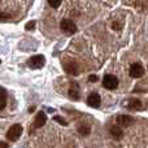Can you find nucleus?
Listing matches in <instances>:
<instances>
[{
	"label": "nucleus",
	"mask_w": 148,
	"mask_h": 148,
	"mask_svg": "<svg viewBox=\"0 0 148 148\" xmlns=\"http://www.w3.org/2000/svg\"><path fill=\"white\" fill-rule=\"evenodd\" d=\"M129 74H130V77H133V78H140L144 74V68L142 66V64H139V62H134L130 66Z\"/></svg>",
	"instance_id": "5"
},
{
	"label": "nucleus",
	"mask_w": 148,
	"mask_h": 148,
	"mask_svg": "<svg viewBox=\"0 0 148 148\" xmlns=\"http://www.w3.org/2000/svg\"><path fill=\"white\" fill-rule=\"evenodd\" d=\"M88 81H90V82H96V81H97V77L95 75V74H92V75H90Z\"/></svg>",
	"instance_id": "19"
},
{
	"label": "nucleus",
	"mask_w": 148,
	"mask_h": 148,
	"mask_svg": "<svg viewBox=\"0 0 148 148\" xmlns=\"http://www.w3.org/2000/svg\"><path fill=\"white\" fill-rule=\"evenodd\" d=\"M90 131H91V129H90V126L86 125V123H82V125L78 126V133L81 134V135H83V136L88 135Z\"/></svg>",
	"instance_id": "14"
},
{
	"label": "nucleus",
	"mask_w": 148,
	"mask_h": 148,
	"mask_svg": "<svg viewBox=\"0 0 148 148\" xmlns=\"http://www.w3.org/2000/svg\"><path fill=\"white\" fill-rule=\"evenodd\" d=\"M116 122H117V125L121 126V127H127V126H130L131 123L134 122V118L127 114H120L116 118Z\"/></svg>",
	"instance_id": "6"
},
{
	"label": "nucleus",
	"mask_w": 148,
	"mask_h": 148,
	"mask_svg": "<svg viewBox=\"0 0 148 148\" xmlns=\"http://www.w3.org/2000/svg\"><path fill=\"white\" fill-rule=\"evenodd\" d=\"M21 134H22V126L16 123V125H12L8 129L7 139H9V140H12V142H16L21 136Z\"/></svg>",
	"instance_id": "1"
},
{
	"label": "nucleus",
	"mask_w": 148,
	"mask_h": 148,
	"mask_svg": "<svg viewBox=\"0 0 148 148\" xmlns=\"http://www.w3.org/2000/svg\"><path fill=\"white\" fill-rule=\"evenodd\" d=\"M103 86L108 90H114L118 87V79L117 77L112 75V74H105L103 78Z\"/></svg>",
	"instance_id": "2"
},
{
	"label": "nucleus",
	"mask_w": 148,
	"mask_h": 148,
	"mask_svg": "<svg viewBox=\"0 0 148 148\" xmlns=\"http://www.w3.org/2000/svg\"><path fill=\"white\" fill-rule=\"evenodd\" d=\"M110 134H112V136L113 138H116V139H121L123 136V131H122V129H121V126H112L110 127Z\"/></svg>",
	"instance_id": "11"
},
{
	"label": "nucleus",
	"mask_w": 148,
	"mask_h": 148,
	"mask_svg": "<svg viewBox=\"0 0 148 148\" xmlns=\"http://www.w3.org/2000/svg\"><path fill=\"white\" fill-rule=\"evenodd\" d=\"M60 27L65 34H69V35L77 33V25L72 20H62L61 23H60Z\"/></svg>",
	"instance_id": "4"
},
{
	"label": "nucleus",
	"mask_w": 148,
	"mask_h": 148,
	"mask_svg": "<svg viewBox=\"0 0 148 148\" xmlns=\"http://www.w3.org/2000/svg\"><path fill=\"white\" fill-rule=\"evenodd\" d=\"M127 108L129 109H135V110H139L143 108V105H142V101L138 99H131L130 101H129L127 104Z\"/></svg>",
	"instance_id": "12"
},
{
	"label": "nucleus",
	"mask_w": 148,
	"mask_h": 148,
	"mask_svg": "<svg viewBox=\"0 0 148 148\" xmlns=\"http://www.w3.org/2000/svg\"><path fill=\"white\" fill-rule=\"evenodd\" d=\"M10 16H8L7 13H0V21H7Z\"/></svg>",
	"instance_id": "18"
},
{
	"label": "nucleus",
	"mask_w": 148,
	"mask_h": 148,
	"mask_svg": "<svg viewBox=\"0 0 148 148\" xmlns=\"http://www.w3.org/2000/svg\"><path fill=\"white\" fill-rule=\"evenodd\" d=\"M64 69L66 73L72 74V75H77V74L79 73V66L77 62L74 61H70V62H66V64L64 65Z\"/></svg>",
	"instance_id": "8"
},
{
	"label": "nucleus",
	"mask_w": 148,
	"mask_h": 148,
	"mask_svg": "<svg viewBox=\"0 0 148 148\" xmlns=\"http://www.w3.org/2000/svg\"><path fill=\"white\" fill-rule=\"evenodd\" d=\"M47 1L52 8H59L60 4H61V0H47Z\"/></svg>",
	"instance_id": "15"
},
{
	"label": "nucleus",
	"mask_w": 148,
	"mask_h": 148,
	"mask_svg": "<svg viewBox=\"0 0 148 148\" xmlns=\"http://www.w3.org/2000/svg\"><path fill=\"white\" fill-rule=\"evenodd\" d=\"M35 29V21H30L26 25V30H34Z\"/></svg>",
	"instance_id": "17"
},
{
	"label": "nucleus",
	"mask_w": 148,
	"mask_h": 148,
	"mask_svg": "<svg viewBox=\"0 0 148 148\" xmlns=\"http://www.w3.org/2000/svg\"><path fill=\"white\" fill-rule=\"evenodd\" d=\"M47 122V116L44 112H38V114H36L35 117V122H34V126L35 127H42V126H44Z\"/></svg>",
	"instance_id": "9"
},
{
	"label": "nucleus",
	"mask_w": 148,
	"mask_h": 148,
	"mask_svg": "<svg viewBox=\"0 0 148 148\" xmlns=\"http://www.w3.org/2000/svg\"><path fill=\"white\" fill-rule=\"evenodd\" d=\"M53 120L56 121V122H59V123H61V125H64V126H66V125H68L66 121H64V120H62V117H60V116H55Z\"/></svg>",
	"instance_id": "16"
},
{
	"label": "nucleus",
	"mask_w": 148,
	"mask_h": 148,
	"mask_svg": "<svg viewBox=\"0 0 148 148\" xmlns=\"http://www.w3.org/2000/svg\"><path fill=\"white\" fill-rule=\"evenodd\" d=\"M100 103H101V99H100V95L96 94V92H91L87 97V104L92 108H99Z\"/></svg>",
	"instance_id": "7"
},
{
	"label": "nucleus",
	"mask_w": 148,
	"mask_h": 148,
	"mask_svg": "<svg viewBox=\"0 0 148 148\" xmlns=\"http://www.w3.org/2000/svg\"><path fill=\"white\" fill-rule=\"evenodd\" d=\"M9 144L8 143H4V142H0V148H8Z\"/></svg>",
	"instance_id": "20"
},
{
	"label": "nucleus",
	"mask_w": 148,
	"mask_h": 148,
	"mask_svg": "<svg viewBox=\"0 0 148 148\" xmlns=\"http://www.w3.org/2000/svg\"><path fill=\"white\" fill-rule=\"evenodd\" d=\"M44 62H46V60H44L43 55H35V56L30 57L27 64H29V66L33 68V69H40V68L44 66Z\"/></svg>",
	"instance_id": "3"
},
{
	"label": "nucleus",
	"mask_w": 148,
	"mask_h": 148,
	"mask_svg": "<svg viewBox=\"0 0 148 148\" xmlns=\"http://www.w3.org/2000/svg\"><path fill=\"white\" fill-rule=\"evenodd\" d=\"M7 105V92L3 88H0V110H3Z\"/></svg>",
	"instance_id": "13"
},
{
	"label": "nucleus",
	"mask_w": 148,
	"mask_h": 148,
	"mask_svg": "<svg viewBox=\"0 0 148 148\" xmlns=\"http://www.w3.org/2000/svg\"><path fill=\"white\" fill-rule=\"evenodd\" d=\"M69 97L72 100H79V87L75 82H72V87L69 88Z\"/></svg>",
	"instance_id": "10"
}]
</instances>
